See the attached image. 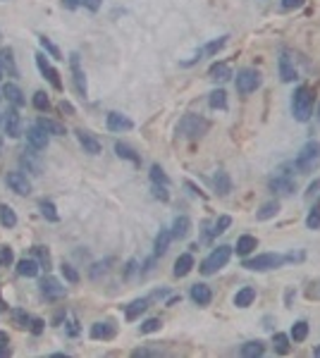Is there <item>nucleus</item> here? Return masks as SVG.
<instances>
[{
	"mask_svg": "<svg viewBox=\"0 0 320 358\" xmlns=\"http://www.w3.org/2000/svg\"><path fill=\"white\" fill-rule=\"evenodd\" d=\"M320 165V144L318 141H308L304 148L299 151L296 160H294V167L299 170V172H313L315 167Z\"/></svg>",
	"mask_w": 320,
	"mask_h": 358,
	"instance_id": "nucleus-1",
	"label": "nucleus"
},
{
	"mask_svg": "<svg viewBox=\"0 0 320 358\" xmlns=\"http://www.w3.org/2000/svg\"><path fill=\"white\" fill-rule=\"evenodd\" d=\"M311 110H313V91L308 89V86H299L296 93L292 98V112L294 117L299 120V122H306L311 117Z\"/></svg>",
	"mask_w": 320,
	"mask_h": 358,
	"instance_id": "nucleus-2",
	"label": "nucleus"
},
{
	"mask_svg": "<svg viewBox=\"0 0 320 358\" xmlns=\"http://www.w3.org/2000/svg\"><path fill=\"white\" fill-rule=\"evenodd\" d=\"M292 167H294V163H285L282 167H277V172L272 174V179H270L272 191L282 193V196H289V193L296 191V179H294V174L289 172Z\"/></svg>",
	"mask_w": 320,
	"mask_h": 358,
	"instance_id": "nucleus-3",
	"label": "nucleus"
},
{
	"mask_svg": "<svg viewBox=\"0 0 320 358\" xmlns=\"http://www.w3.org/2000/svg\"><path fill=\"white\" fill-rule=\"evenodd\" d=\"M287 261H289V255L261 253V255H256V258H246V261H244V268L263 272V270H275V268H279V265H282V263H287Z\"/></svg>",
	"mask_w": 320,
	"mask_h": 358,
	"instance_id": "nucleus-4",
	"label": "nucleus"
},
{
	"mask_svg": "<svg viewBox=\"0 0 320 358\" xmlns=\"http://www.w3.org/2000/svg\"><path fill=\"white\" fill-rule=\"evenodd\" d=\"M232 255V248L230 246H217L213 253L206 258V261L201 263V272L203 275H213V272H217L220 268H225L227 265V261H230Z\"/></svg>",
	"mask_w": 320,
	"mask_h": 358,
	"instance_id": "nucleus-5",
	"label": "nucleus"
},
{
	"mask_svg": "<svg viewBox=\"0 0 320 358\" xmlns=\"http://www.w3.org/2000/svg\"><path fill=\"white\" fill-rule=\"evenodd\" d=\"M206 129H208V122L201 117H196V115H187V117L179 122V127H177V131H179L182 136H189V138L201 136Z\"/></svg>",
	"mask_w": 320,
	"mask_h": 358,
	"instance_id": "nucleus-6",
	"label": "nucleus"
},
{
	"mask_svg": "<svg viewBox=\"0 0 320 358\" xmlns=\"http://www.w3.org/2000/svg\"><path fill=\"white\" fill-rule=\"evenodd\" d=\"M234 84H237L239 93H251V91H256L261 86V72H256V69H242Z\"/></svg>",
	"mask_w": 320,
	"mask_h": 358,
	"instance_id": "nucleus-7",
	"label": "nucleus"
},
{
	"mask_svg": "<svg viewBox=\"0 0 320 358\" xmlns=\"http://www.w3.org/2000/svg\"><path fill=\"white\" fill-rule=\"evenodd\" d=\"M7 186L12 189L14 193H22V196H27V193H31V182L27 179V174H22V172H10L5 177Z\"/></svg>",
	"mask_w": 320,
	"mask_h": 358,
	"instance_id": "nucleus-8",
	"label": "nucleus"
},
{
	"mask_svg": "<svg viewBox=\"0 0 320 358\" xmlns=\"http://www.w3.org/2000/svg\"><path fill=\"white\" fill-rule=\"evenodd\" d=\"M36 65H38V69H41V74L48 79L50 84H53V89H63V82H60V76H57V72L48 65V60H46V55L43 53H36Z\"/></svg>",
	"mask_w": 320,
	"mask_h": 358,
	"instance_id": "nucleus-9",
	"label": "nucleus"
},
{
	"mask_svg": "<svg viewBox=\"0 0 320 358\" xmlns=\"http://www.w3.org/2000/svg\"><path fill=\"white\" fill-rule=\"evenodd\" d=\"M27 141L34 151H46V146H48V134L36 124V127H31V129L27 131Z\"/></svg>",
	"mask_w": 320,
	"mask_h": 358,
	"instance_id": "nucleus-10",
	"label": "nucleus"
},
{
	"mask_svg": "<svg viewBox=\"0 0 320 358\" xmlns=\"http://www.w3.org/2000/svg\"><path fill=\"white\" fill-rule=\"evenodd\" d=\"M41 291H43V296H46V299H60V296H65V287L57 282L55 277H46V280L41 282Z\"/></svg>",
	"mask_w": 320,
	"mask_h": 358,
	"instance_id": "nucleus-11",
	"label": "nucleus"
},
{
	"mask_svg": "<svg viewBox=\"0 0 320 358\" xmlns=\"http://www.w3.org/2000/svg\"><path fill=\"white\" fill-rule=\"evenodd\" d=\"M279 76H282V82H294L296 79V69H294V62L289 57L287 50H282V55H279Z\"/></svg>",
	"mask_w": 320,
	"mask_h": 358,
	"instance_id": "nucleus-12",
	"label": "nucleus"
},
{
	"mask_svg": "<svg viewBox=\"0 0 320 358\" xmlns=\"http://www.w3.org/2000/svg\"><path fill=\"white\" fill-rule=\"evenodd\" d=\"M70 65H72V74H74V86H77L79 96L86 98V76H84L82 65H79V55H72V57H70Z\"/></svg>",
	"mask_w": 320,
	"mask_h": 358,
	"instance_id": "nucleus-13",
	"label": "nucleus"
},
{
	"mask_svg": "<svg viewBox=\"0 0 320 358\" xmlns=\"http://www.w3.org/2000/svg\"><path fill=\"white\" fill-rule=\"evenodd\" d=\"M77 138H79V144H82L84 153H89V155H98V153H101V144H98L96 138L91 136L89 131L77 129Z\"/></svg>",
	"mask_w": 320,
	"mask_h": 358,
	"instance_id": "nucleus-14",
	"label": "nucleus"
},
{
	"mask_svg": "<svg viewBox=\"0 0 320 358\" xmlns=\"http://www.w3.org/2000/svg\"><path fill=\"white\" fill-rule=\"evenodd\" d=\"M134 124L129 117H125V115H119V112H110L108 115V129L110 131H129Z\"/></svg>",
	"mask_w": 320,
	"mask_h": 358,
	"instance_id": "nucleus-15",
	"label": "nucleus"
},
{
	"mask_svg": "<svg viewBox=\"0 0 320 358\" xmlns=\"http://www.w3.org/2000/svg\"><path fill=\"white\" fill-rule=\"evenodd\" d=\"M3 96H7V101H10L14 108H22V105L27 103V98H24V93L19 91L17 84H5V86H3Z\"/></svg>",
	"mask_w": 320,
	"mask_h": 358,
	"instance_id": "nucleus-16",
	"label": "nucleus"
},
{
	"mask_svg": "<svg viewBox=\"0 0 320 358\" xmlns=\"http://www.w3.org/2000/svg\"><path fill=\"white\" fill-rule=\"evenodd\" d=\"M5 131H7V136H12V138H17L22 134V120H19V115H17V110H7Z\"/></svg>",
	"mask_w": 320,
	"mask_h": 358,
	"instance_id": "nucleus-17",
	"label": "nucleus"
},
{
	"mask_svg": "<svg viewBox=\"0 0 320 358\" xmlns=\"http://www.w3.org/2000/svg\"><path fill=\"white\" fill-rule=\"evenodd\" d=\"M194 268V255L191 253H182L177 261H174V277H187Z\"/></svg>",
	"mask_w": 320,
	"mask_h": 358,
	"instance_id": "nucleus-18",
	"label": "nucleus"
},
{
	"mask_svg": "<svg viewBox=\"0 0 320 358\" xmlns=\"http://www.w3.org/2000/svg\"><path fill=\"white\" fill-rule=\"evenodd\" d=\"M191 299H194L198 306H208V303L213 301V291H210V287H206V284H194V287H191Z\"/></svg>",
	"mask_w": 320,
	"mask_h": 358,
	"instance_id": "nucleus-19",
	"label": "nucleus"
},
{
	"mask_svg": "<svg viewBox=\"0 0 320 358\" xmlns=\"http://www.w3.org/2000/svg\"><path fill=\"white\" fill-rule=\"evenodd\" d=\"M91 337L93 339H112L115 337V325L112 323H96L91 327Z\"/></svg>",
	"mask_w": 320,
	"mask_h": 358,
	"instance_id": "nucleus-20",
	"label": "nucleus"
},
{
	"mask_svg": "<svg viewBox=\"0 0 320 358\" xmlns=\"http://www.w3.org/2000/svg\"><path fill=\"white\" fill-rule=\"evenodd\" d=\"M38 270H41V265L36 261H31V258H24V261L17 263V272H19L22 277H36Z\"/></svg>",
	"mask_w": 320,
	"mask_h": 358,
	"instance_id": "nucleus-21",
	"label": "nucleus"
},
{
	"mask_svg": "<svg viewBox=\"0 0 320 358\" xmlns=\"http://www.w3.org/2000/svg\"><path fill=\"white\" fill-rule=\"evenodd\" d=\"M253 299H256V289L253 287H244V289L237 291V296H234V306L237 308H246V306H251Z\"/></svg>",
	"mask_w": 320,
	"mask_h": 358,
	"instance_id": "nucleus-22",
	"label": "nucleus"
},
{
	"mask_svg": "<svg viewBox=\"0 0 320 358\" xmlns=\"http://www.w3.org/2000/svg\"><path fill=\"white\" fill-rule=\"evenodd\" d=\"M256 246H258V239H256V236L244 234V236H239V241H237V253H239V255H249L251 251H256Z\"/></svg>",
	"mask_w": 320,
	"mask_h": 358,
	"instance_id": "nucleus-23",
	"label": "nucleus"
},
{
	"mask_svg": "<svg viewBox=\"0 0 320 358\" xmlns=\"http://www.w3.org/2000/svg\"><path fill=\"white\" fill-rule=\"evenodd\" d=\"M189 227H191V222H189L187 215H179L172 225V239H184L189 234Z\"/></svg>",
	"mask_w": 320,
	"mask_h": 358,
	"instance_id": "nucleus-24",
	"label": "nucleus"
},
{
	"mask_svg": "<svg viewBox=\"0 0 320 358\" xmlns=\"http://www.w3.org/2000/svg\"><path fill=\"white\" fill-rule=\"evenodd\" d=\"M208 76L210 79H215V82H225V79H230L232 76V69H230V65L217 62V65H213V67L208 69Z\"/></svg>",
	"mask_w": 320,
	"mask_h": 358,
	"instance_id": "nucleus-25",
	"label": "nucleus"
},
{
	"mask_svg": "<svg viewBox=\"0 0 320 358\" xmlns=\"http://www.w3.org/2000/svg\"><path fill=\"white\" fill-rule=\"evenodd\" d=\"M38 127H41L46 134H55V136H65V127L60 122H53L48 117H41L38 120Z\"/></svg>",
	"mask_w": 320,
	"mask_h": 358,
	"instance_id": "nucleus-26",
	"label": "nucleus"
},
{
	"mask_svg": "<svg viewBox=\"0 0 320 358\" xmlns=\"http://www.w3.org/2000/svg\"><path fill=\"white\" fill-rule=\"evenodd\" d=\"M170 241H172V232L170 229H160V234L155 236V255H163L170 246Z\"/></svg>",
	"mask_w": 320,
	"mask_h": 358,
	"instance_id": "nucleus-27",
	"label": "nucleus"
},
{
	"mask_svg": "<svg viewBox=\"0 0 320 358\" xmlns=\"http://www.w3.org/2000/svg\"><path fill=\"white\" fill-rule=\"evenodd\" d=\"M213 182H215V189H217V193H220V196H227V193L232 191V182H230V177H227V172H223V170L215 174V179H213Z\"/></svg>",
	"mask_w": 320,
	"mask_h": 358,
	"instance_id": "nucleus-28",
	"label": "nucleus"
},
{
	"mask_svg": "<svg viewBox=\"0 0 320 358\" xmlns=\"http://www.w3.org/2000/svg\"><path fill=\"white\" fill-rule=\"evenodd\" d=\"M146 308H148V299H139V301L129 303V308H127V313H125L127 320H136Z\"/></svg>",
	"mask_w": 320,
	"mask_h": 358,
	"instance_id": "nucleus-29",
	"label": "nucleus"
},
{
	"mask_svg": "<svg viewBox=\"0 0 320 358\" xmlns=\"http://www.w3.org/2000/svg\"><path fill=\"white\" fill-rule=\"evenodd\" d=\"M263 353H265L263 342H249V344L242 346V356L246 358H256V356H263Z\"/></svg>",
	"mask_w": 320,
	"mask_h": 358,
	"instance_id": "nucleus-30",
	"label": "nucleus"
},
{
	"mask_svg": "<svg viewBox=\"0 0 320 358\" xmlns=\"http://www.w3.org/2000/svg\"><path fill=\"white\" fill-rule=\"evenodd\" d=\"M0 222H3L5 227H14V225H17V215H14V210L10 206H5V203H0Z\"/></svg>",
	"mask_w": 320,
	"mask_h": 358,
	"instance_id": "nucleus-31",
	"label": "nucleus"
},
{
	"mask_svg": "<svg viewBox=\"0 0 320 358\" xmlns=\"http://www.w3.org/2000/svg\"><path fill=\"white\" fill-rule=\"evenodd\" d=\"M277 210H279V203L277 201H270V203H265L261 210H258V220H270V217H275L277 215Z\"/></svg>",
	"mask_w": 320,
	"mask_h": 358,
	"instance_id": "nucleus-32",
	"label": "nucleus"
},
{
	"mask_svg": "<svg viewBox=\"0 0 320 358\" xmlns=\"http://www.w3.org/2000/svg\"><path fill=\"white\" fill-rule=\"evenodd\" d=\"M210 108H215V110H225L227 108V93L223 89H217L210 93Z\"/></svg>",
	"mask_w": 320,
	"mask_h": 358,
	"instance_id": "nucleus-33",
	"label": "nucleus"
},
{
	"mask_svg": "<svg viewBox=\"0 0 320 358\" xmlns=\"http://www.w3.org/2000/svg\"><path fill=\"white\" fill-rule=\"evenodd\" d=\"M115 151H117V155H119V158H127V160H132L134 165H139V163H141V158H139V155H136V153H134L132 148H129V146L119 144V141H117V144H115Z\"/></svg>",
	"mask_w": 320,
	"mask_h": 358,
	"instance_id": "nucleus-34",
	"label": "nucleus"
},
{
	"mask_svg": "<svg viewBox=\"0 0 320 358\" xmlns=\"http://www.w3.org/2000/svg\"><path fill=\"white\" fill-rule=\"evenodd\" d=\"M230 225H232V217H230V215H223V217H217L215 227L208 232V239H210V236H215V234H223V232L230 227Z\"/></svg>",
	"mask_w": 320,
	"mask_h": 358,
	"instance_id": "nucleus-35",
	"label": "nucleus"
},
{
	"mask_svg": "<svg viewBox=\"0 0 320 358\" xmlns=\"http://www.w3.org/2000/svg\"><path fill=\"white\" fill-rule=\"evenodd\" d=\"M275 351L282 353V356H287V353H289V337H287V334H282V332H277V334H275Z\"/></svg>",
	"mask_w": 320,
	"mask_h": 358,
	"instance_id": "nucleus-36",
	"label": "nucleus"
},
{
	"mask_svg": "<svg viewBox=\"0 0 320 358\" xmlns=\"http://www.w3.org/2000/svg\"><path fill=\"white\" fill-rule=\"evenodd\" d=\"M41 215L46 217V220H50V222H57V220H60V215L55 213V206H53L50 201H43V203H41Z\"/></svg>",
	"mask_w": 320,
	"mask_h": 358,
	"instance_id": "nucleus-37",
	"label": "nucleus"
},
{
	"mask_svg": "<svg viewBox=\"0 0 320 358\" xmlns=\"http://www.w3.org/2000/svg\"><path fill=\"white\" fill-rule=\"evenodd\" d=\"M34 253H36V258H38V265H41V268H46V270H50V253H48V248H46V246H36Z\"/></svg>",
	"mask_w": 320,
	"mask_h": 358,
	"instance_id": "nucleus-38",
	"label": "nucleus"
},
{
	"mask_svg": "<svg viewBox=\"0 0 320 358\" xmlns=\"http://www.w3.org/2000/svg\"><path fill=\"white\" fill-rule=\"evenodd\" d=\"M306 337H308V325L301 320V323H296L292 327V339H294V342H304Z\"/></svg>",
	"mask_w": 320,
	"mask_h": 358,
	"instance_id": "nucleus-39",
	"label": "nucleus"
},
{
	"mask_svg": "<svg viewBox=\"0 0 320 358\" xmlns=\"http://www.w3.org/2000/svg\"><path fill=\"white\" fill-rule=\"evenodd\" d=\"M151 179H153V184H163V186L170 184V179H167V174L160 170V165H153V167H151Z\"/></svg>",
	"mask_w": 320,
	"mask_h": 358,
	"instance_id": "nucleus-40",
	"label": "nucleus"
},
{
	"mask_svg": "<svg viewBox=\"0 0 320 358\" xmlns=\"http://www.w3.org/2000/svg\"><path fill=\"white\" fill-rule=\"evenodd\" d=\"M38 41H41V46H43V48H46V50H48V53H50V55H53V57H55V60H63V53L57 50V46H55V43H53V41H50V38H46V36H41Z\"/></svg>",
	"mask_w": 320,
	"mask_h": 358,
	"instance_id": "nucleus-41",
	"label": "nucleus"
},
{
	"mask_svg": "<svg viewBox=\"0 0 320 358\" xmlns=\"http://www.w3.org/2000/svg\"><path fill=\"white\" fill-rule=\"evenodd\" d=\"M0 60H3V65H5L7 69H10V74H17V67H14V62H12V50L10 48H5L3 53H0Z\"/></svg>",
	"mask_w": 320,
	"mask_h": 358,
	"instance_id": "nucleus-42",
	"label": "nucleus"
},
{
	"mask_svg": "<svg viewBox=\"0 0 320 358\" xmlns=\"http://www.w3.org/2000/svg\"><path fill=\"white\" fill-rule=\"evenodd\" d=\"M48 105H50V101H48V96H46L43 91L34 93V108H36V110H48Z\"/></svg>",
	"mask_w": 320,
	"mask_h": 358,
	"instance_id": "nucleus-43",
	"label": "nucleus"
},
{
	"mask_svg": "<svg viewBox=\"0 0 320 358\" xmlns=\"http://www.w3.org/2000/svg\"><path fill=\"white\" fill-rule=\"evenodd\" d=\"M160 330V320L158 317H151L146 323L141 325V334H151V332H158Z\"/></svg>",
	"mask_w": 320,
	"mask_h": 358,
	"instance_id": "nucleus-44",
	"label": "nucleus"
},
{
	"mask_svg": "<svg viewBox=\"0 0 320 358\" xmlns=\"http://www.w3.org/2000/svg\"><path fill=\"white\" fill-rule=\"evenodd\" d=\"M10 263H12V248L0 246V268H7Z\"/></svg>",
	"mask_w": 320,
	"mask_h": 358,
	"instance_id": "nucleus-45",
	"label": "nucleus"
},
{
	"mask_svg": "<svg viewBox=\"0 0 320 358\" xmlns=\"http://www.w3.org/2000/svg\"><path fill=\"white\" fill-rule=\"evenodd\" d=\"M60 270H63V275L67 277V282H72V284H74V282H79V272H77V270H74V268H72V265H63V268H60Z\"/></svg>",
	"mask_w": 320,
	"mask_h": 358,
	"instance_id": "nucleus-46",
	"label": "nucleus"
},
{
	"mask_svg": "<svg viewBox=\"0 0 320 358\" xmlns=\"http://www.w3.org/2000/svg\"><path fill=\"white\" fill-rule=\"evenodd\" d=\"M306 225L311 229H320V210H311V213H308Z\"/></svg>",
	"mask_w": 320,
	"mask_h": 358,
	"instance_id": "nucleus-47",
	"label": "nucleus"
},
{
	"mask_svg": "<svg viewBox=\"0 0 320 358\" xmlns=\"http://www.w3.org/2000/svg\"><path fill=\"white\" fill-rule=\"evenodd\" d=\"M225 41H227V36H223V38H217V41L208 43V46H206V53H208V55H215L217 50H220V48L225 46Z\"/></svg>",
	"mask_w": 320,
	"mask_h": 358,
	"instance_id": "nucleus-48",
	"label": "nucleus"
},
{
	"mask_svg": "<svg viewBox=\"0 0 320 358\" xmlns=\"http://www.w3.org/2000/svg\"><path fill=\"white\" fill-rule=\"evenodd\" d=\"M108 265H110V261L96 263V265H93V270H91V277H93V280H98V277H101V270H103V272H108Z\"/></svg>",
	"mask_w": 320,
	"mask_h": 358,
	"instance_id": "nucleus-49",
	"label": "nucleus"
},
{
	"mask_svg": "<svg viewBox=\"0 0 320 358\" xmlns=\"http://www.w3.org/2000/svg\"><path fill=\"white\" fill-rule=\"evenodd\" d=\"M14 320H17V325H19V327H27V325L31 323V320H29V315H27V313H22V310H14Z\"/></svg>",
	"mask_w": 320,
	"mask_h": 358,
	"instance_id": "nucleus-50",
	"label": "nucleus"
},
{
	"mask_svg": "<svg viewBox=\"0 0 320 358\" xmlns=\"http://www.w3.org/2000/svg\"><path fill=\"white\" fill-rule=\"evenodd\" d=\"M153 196H155V198H160V201H167V198H170V193L165 191V186L160 189V184H155V186H153Z\"/></svg>",
	"mask_w": 320,
	"mask_h": 358,
	"instance_id": "nucleus-51",
	"label": "nucleus"
},
{
	"mask_svg": "<svg viewBox=\"0 0 320 358\" xmlns=\"http://www.w3.org/2000/svg\"><path fill=\"white\" fill-rule=\"evenodd\" d=\"M31 332H34V334H41L43 332V320L34 317V320H31Z\"/></svg>",
	"mask_w": 320,
	"mask_h": 358,
	"instance_id": "nucleus-52",
	"label": "nucleus"
},
{
	"mask_svg": "<svg viewBox=\"0 0 320 358\" xmlns=\"http://www.w3.org/2000/svg\"><path fill=\"white\" fill-rule=\"evenodd\" d=\"M301 3H304V0H282V7H285V10H292V7H301Z\"/></svg>",
	"mask_w": 320,
	"mask_h": 358,
	"instance_id": "nucleus-53",
	"label": "nucleus"
},
{
	"mask_svg": "<svg viewBox=\"0 0 320 358\" xmlns=\"http://www.w3.org/2000/svg\"><path fill=\"white\" fill-rule=\"evenodd\" d=\"M84 5H86V7H89V10H91V12H96V10H98V7H101V0H84Z\"/></svg>",
	"mask_w": 320,
	"mask_h": 358,
	"instance_id": "nucleus-54",
	"label": "nucleus"
},
{
	"mask_svg": "<svg viewBox=\"0 0 320 358\" xmlns=\"http://www.w3.org/2000/svg\"><path fill=\"white\" fill-rule=\"evenodd\" d=\"M63 5L67 7V10H74V7L79 5V0H63Z\"/></svg>",
	"mask_w": 320,
	"mask_h": 358,
	"instance_id": "nucleus-55",
	"label": "nucleus"
},
{
	"mask_svg": "<svg viewBox=\"0 0 320 358\" xmlns=\"http://www.w3.org/2000/svg\"><path fill=\"white\" fill-rule=\"evenodd\" d=\"M0 356H10V349H7V346H0Z\"/></svg>",
	"mask_w": 320,
	"mask_h": 358,
	"instance_id": "nucleus-56",
	"label": "nucleus"
},
{
	"mask_svg": "<svg viewBox=\"0 0 320 358\" xmlns=\"http://www.w3.org/2000/svg\"><path fill=\"white\" fill-rule=\"evenodd\" d=\"M5 308H7V303L3 301V299H0V310H5Z\"/></svg>",
	"mask_w": 320,
	"mask_h": 358,
	"instance_id": "nucleus-57",
	"label": "nucleus"
},
{
	"mask_svg": "<svg viewBox=\"0 0 320 358\" xmlns=\"http://www.w3.org/2000/svg\"><path fill=\"white\" fill-rule=\"evenodd\" d=\"M0 153H3V136H0Z\"/></svg>",
	"mask_w": 320,
	"mask_h": 358,
	"instance_id": "nucleus-58",
	"label": "nucleus"
},
{
	"mask_svg": "<svg viewBox=\"0 0 320 358\" xmlns=\"http://www.w3.org/2000/svg\"><path fill=\"white\" fill-rule=\"evenodd\" d=\"M315 356H320V346H318V349H315Z\"/></svg>",
	"mask_w": 320,
	"mask_h": 358,
	"instance_id": "nucleus-59",
	"label": "nucleus"
},
{
	"mask_svg": "<svg viewBox=\"0 0 320 358\" xmlns=\"http://www.w3.org/2000/svg\"><path fill=\"white\" fill-rule=\"evenodd\" d=\"M0 76H3V69H0Z\"/></svg>",
	"mask_w": 320,
	"mask_h": 358,
	"instance_id": "nucleus-60",
	"label": "nucleus"
}]
</instances>
